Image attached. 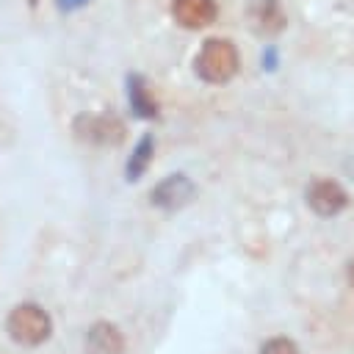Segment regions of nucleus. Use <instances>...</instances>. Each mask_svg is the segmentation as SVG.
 <instances>
[{"label": "nucleus", "mask_w": 354, "mask_h": 354, "mask_svg": "<svg viewBox=\"0 0 354 354\" xmlns=\"http://www.w3.org/2000/svg\"><path fill=\"white\" fill-rule=\"evenodd\" d=\"M75 136L94 147H116L124 141V122L111 113H80L72 124Z\"/></svg>", "instance_id": "nucleus-3"}, {"label": "nucleus", "mask_w": 354, "mask_h": 354, "mask_svg": "<svg viewBox=\"0 0 354 354\" xmlns=\"http://www.w3.org/2000/svg\"><path fill=\"white\" fill-rule=\"evenodd\" d=\"M86 0H58V6L61 8H77V6H83Z\"/></svg>", "instance_id": "nucleus-12"}, {"label": "nucleus", "mask_w": 354, "mask_h": 354, "mask_svg": "<svg viewBox=\"0 0 354 354\" xmlns=\"http://www.w3.org/2000/svg\"><path fill=\"white\" fill-rule=\"evenodd\" d=\"M238 66H241L238 47L230 39H221V36L205 39V44L199 47V53L194 58V72L205 83H213V86H221V83L232 80Z\"/></svg>", "instance_id": "nucleus-1"}, {"label": "nucleus", "mask_w": 354, "mask_h": 354, "mask_svg": "<svg viewBox=\"0 0 354 354\" xmlns=\"http://www.w3.org/2000/svg\"><path fill=\"white\" fill-rule=\"evenodd\" d=\"M194 196H196V185L188 174H169L149 191V202L160 210H180Z\"/></svg>", "instance_id": "nucleus-5"}, {"label": "nucleus", "mask_w": 354, "mask_h": 354, "mask_svg": "<svg viewBox=\"0 0 354 354\" xmlns=\"http://www.w3.org/2000/svg\"><path fill=\"white\" fill-rule=\"evenodd\" d=\"M346 279H348V285L354 288V257H351L348 266H346Z\"/></svg>", "instance_id": "nucleus-13"}, {"label": "nucleus", "mask_w": 354, "mask_h": 354, "mask_svg": "<svg viewBox=\"0 0 354 354\" xmlns=\"http://www.w3.org/2000/svg\"><path fill=\"white\" fill-rule=\"evenodd\" d=\"M152 152H155L152 136H144V138L138 141V147L133 149L130 160H127V180H138V177L147 171V166H149V160H152Z\"/></svg>", "instance_id": "nucleus-10"}, {"label": "nucleus", "mask_w": 354, "mask_h": 354, "mask_svg": "<svg viewBox=\"0 0 354 354\" xmlns=\"http://www.w3.org/2000/svg\"><path fill=\"white\" fill-rule=\"evenodd\" d=\"M6 329H8L11 340L19 346H41L53 335V321L44 307H39L33 301H22L8 313Z\"/></svg>", "instance_id": "nucleus-2"}, {"label": "nucleus", "mask_w": 354, "mask_h": 354, "mask_svg": "<svg viewBox=\"0 0 354 354\" xmlns=\"http://www.w3.org/2000/svg\"><path fill=\"white\" fill-rule=\"evenodd\" d=\"M86 351L88 354H122L124 351V335L111 321H97L86 332Z\"/></svg>", "instance_id": "nucleus-8"}, {"label": "nucleus", "mask_w": 354, "mask_h": 354, "mask_svg": "<svg viewBox=\"0 0 354 354\" xmlns=\"http://www.w3.org/2000/svg\"><path fill=\"white\" fill-rule=\"evenodd\" d=\"M127 91H130V105L141 119H155L158 116V102H155V97H152V91H149L144 77L130 75L127 77Z\"/></svg>", "instance_id": "nucleus-9"}, {"label": "nucleus", "mask_w": 354, "mask_h": 354, "mask_svg": "<svg viewBox=\"0 0 354 354\" xmlns=\"http://www.w3.org/2000/svg\"><path fill=\"white\" fill-rule=\"evenodd\" d=\"M260 354H299V346L290 337H271L263 343Z\"/></svg>", "instance_id": "nucleus-11"}, {"label": "nucleus", "mask_w": 354, "mask_h": 354, "mask_svg": "<svg viewBox=\"0 0 354 354\" xmlns=\"http://www.w3.org/2000/svg\"><path fill=\"white\" fill-rule=\"evenodd\" d=\"M304 199H307V207L315 216H324V218H332V216L343 213L346 205H348L346 188L337 180H326V177L313 180L307 185V191H304Z\"/></svg>", "instance_id": "nucleus-4"}, {"label": "nucleus", "mask_w": 354, "mask_h": 354, "mask_svg": "<svg viewBox=\"0 0 354 354\" xmlns=\"http://www.w3.org/2000/svg\"><path fill=\"white\" fill-rule=\"evenodd\" d=\"M216 14H218L216 0H171V17L177 19V25L188 30L210 25Z\"/></svg>", "instance_id": "nucleus-7"}, {"label": "nucleus", "mask_w": 354, "mask_h": 354, "mask_svg": "<svg viewBox=\"0 0 354 354\" xmlns=\"http://www.w3.org/2000/svg\"><path fill=\"white\" fill-rule=\"evenodd\" d=\"M246 19L257 36H277L288 25V14L279 0H252L246 6Z\"/></svg>", "instance_id": "nucleus-6"}]
</instances>
